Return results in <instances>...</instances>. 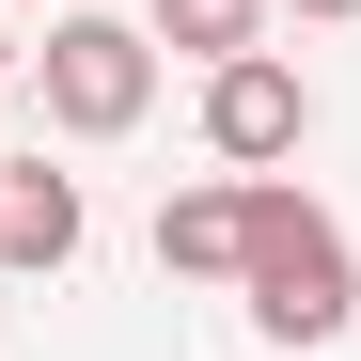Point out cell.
I'll list each match as a JSON object with an SVG mask.
<instances>
[{
    "label": "cell",
    "mask_w": 361,
    "mask_h": 361,
    "mask_svg": "<svg viewBox=\"0 0 361 361\" xmlns=\"http://www.w3.org/2000/svg\"><path fill=\"white\" fill-rule=\"evenodd\" d=\"M235 298H252L267 345H361V252L314 189L252 173V252H235Z\"/></svg>",
    "instance_id": "6da1fadb"
},
{
    "label": "cell",
    "mask_w": 361,
    "mask_h": 361,
    "mask_svg": "<svg viewBox=\"0 0 361 361\" xmlns=\"http://www.w3.org/2000/svg\"><path fill=\"white\" fill-rule=\"evenodd\" d=\"M32 94H47L63 142H126L142 110H157V32H142V16H47Z\"/></svg>",
    "instance_id": "7a4b0ae2"
},
{
    "label": "cell",
    "mask_w": 361,
    "mask_h": 361,
    "mask_svg": "<svg viewBox=\"0 0 361 361\" xmlns=\"http://www.w3.org/2000/svg\"><path fill=\"white\" fill-rule=\"evenodd\" d=\"M298 142H314V79H298L283 47L204 63V157H220V173H283Z\"/></svg>",
    "instance_id": "3957f363"
},
{
    "label": "cell",
    "mask_w": 361,
    "mask_h": 361,
    "mask_svg": "<svg viewBox=\"0 0 361 361\" xmlns=\"http://www.w3.org/2000/svg\"><path fill=\"white\" fill-rule=\"evenodd\" d=\"M79 235H94L79 173H47V157H0V267H16V283H63V267H79Z\"/></svg>",
    "instance_id": "277c9868"
},
{
    "label": "cell",
    "mask_w": 361,
    "mask_h": 361,
    "mask_svg": "<svg viewBox=\"0 0 361 361\" xmlns=\"http://www.w3.org/2000/svg\"><path fill=\"white\" fill-rule=\"evenodd\" d=\"M235 252H252V173L157 189V267H173V283H235Z\"/></svg>",
    "instance_id": "5b68a950"
},
{
    "label": "cell",
    "mask_w": 361,
    "mask_h": 361,
    "mask_svg": "<svg viewBox=\"0 0 361 361\" xmlns=\"http://www.w3.org/2000/svg\"><path fill=\"white\" fill-rule=\"evenodd\" d=\"M142 32L189 63H235V47H267V0H142Z\"/></svg>",
    "instance_id": "8992f818"
},
{
    "label": "cell",
    "mask_w": 361,
    "mask_h": 361,
    "mask_svg": "<svg viewBox=\"0 0 361 361\" xmlns=\"http://www.w3.org/2000/svg\"><path fill=\"white\" fill-rule=\"evenodd\" d=\"M267 16H314V32H330V16H361V0H267Z\"/></svg>",
    "instance_id": "52a82bcc"
},
{
    "label": "cell",
    "mask_w": 361,
    "mask_h": 361,
    "mask_svg": "<svg viewBox=\"0 0 361 361\" xmlns=\"http://www.w3.org/2000/svg\"><path fill=\"white\" fill-rule=\"evenodd\" d=\"M0 79H16V32H0Z\"/></svg>",
    "instance_id": "ba28073f"
}]
</instances>
